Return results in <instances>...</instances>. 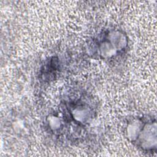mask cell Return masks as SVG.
I'll return each mask as SVG.
<instances>
[{"instance_id":"cell-1","label":"cell","mask_w":157,"mask_h":157,"mask_svg":"<svg viewBox=\"0 0 157 157\" xmlns=\"http://www.w3.org/2000/svg\"><path fill=\"white\" fill-rule=\"evenodd\" d=\"M128 140L142 151L156 152V121L153 115L135 116L128 120L125 130Z\"/></svg>"},{"instance_id":"cell-2","label":"cell","mask_w":157,"mask_h":157,"mask_svg":"<svg viewBox=\"0 0 157 157\" xmlns=\"http://www.w3.org/2000/svg\"><path fill=\"white\" fill-rule=\"evenodd\" d=\"M128 46V36L123 31L117 28H107L93 38L90 53L97 59L112 60L123 55Z\"/></svg>"},{"instance_id":"cell-3","label":"cell","mask_w":157,"mask_h":157,"mask_svg":"<svg viewBox=\"0 0 157 157\" xmlns=\"http://www.w3.org/2000/svg\"><path fill=\"white\" fill-rule=\"evenodd\" d=\"M63 107V119L56 115L59 123L66 121L72 123L75 126L83 128L94 117L93 106L85 98L83 99L82 96L65 101Z\"/></svg>"}]
</instances>
